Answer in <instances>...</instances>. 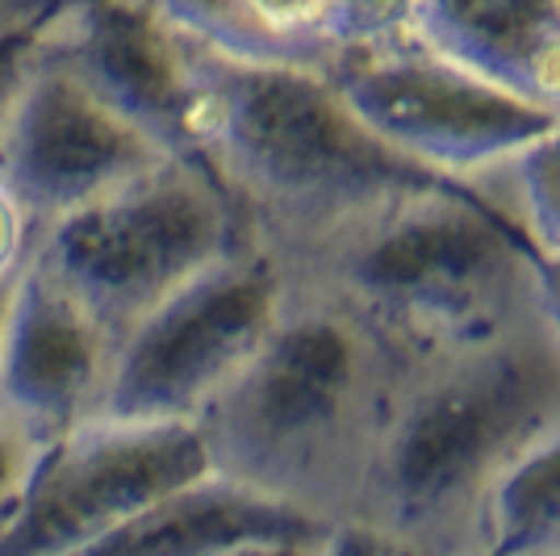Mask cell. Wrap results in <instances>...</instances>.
I'll use <instances>...</instances> for the list:
<instances>
[{
	"label": "cell",
	"instance_id": "cb8c5ba5",
	"mask_svg": "<svg viewBox=\"0 0 560 556\" xmlns=\"http://www.w3.org/2000/svg\"><path fill=\"white\" fill-rule=\"evenodd\" d=\"M18 277H22V273H18ZM13 285H18V280L0 285V348H4V326H9V305H13Z\"/></svg>",
	"mask_w": 560,
	"mask_h": 556
},
{
	"label": "cell",
	"instance_id": "6da1fadb",
	"mask_svg": "<svg viewBox=\"0 0 560 556\" xmlns=\"http://www.w3.org/2000/svg\"><path fill=\"white\" fill-rule=\"evenodd\" d=\"M560 440V323L548 298L397 372L360 523L427 556H481L486 510Z\"/></svg>",
	"mask_w": 560,
	"mask_h": 556
},
{
	"label": "cell",
	"instance_id": "7a4b0ae2",
	"mask_svg": "<svg viewBox=\"0 0 560 556\" xmlns=\"http://www.w3.org/2000/svg\"><path fill=\"white\" fill-rule=\"evenodd\" d=\"M397 372L401 364L360 318L284 277L268 339L197 418L210 473L305 523H351L364 507Z\"/></svg>",
	"mask_w": 560,
	"mask_h": 556
},
{
	"label": "cell",
	"instance_id": "8fae6325",
	"mask_svg": "<svg viewBox=\"0 0 560 556\" xmlns=\"http://www.w3.org/2000/svg\"><path fill=\"white\" fill-rule=\"evenodd\" d=\"M55 55L172 155H188L185 34L151 0L75 4L55 34Z\"/></svg>",
	"mask_w": 560,
	"mask_h": 556
},
{
	"label": "cell",
	"instance_id": "7c38bea8",
	"mask_svg": "<svg viewBox=\"0 0 560 556\" xmlns=\"http://www.w3.org/2000/svg\"><path fill=\"white\" fill-rule=\"evenodd\" d=\"M401 34L560 121V0H406Z\"/></svg>",
	"mask_w": 560,
	"mask_h": 556
},
{
	"label": "cell",
	"instance_id": "44dd1931",
	"mask_svg": "<svg viewBox=\"0 0 560 556\" xmlns=\"http://www.w3.org/2000/svg\"><path fill=\"white\" fill-rule=\"evenodd\" d=\"M75 4H84V0H0V30L63 22Z\"/></svg>",
	"mask_w": 560,
	"mask_h": 556
},
{
	"label": "cell",
	"instance_id": "4fadbf2b",
	"mask_svg": "<svg viewBox=\"0 0 560 556\" xmlns=\"http://www.w3.org/2000/svg\"><path fill=\"white\" fill-rule=\"evenodd\" d=\"M197 43L243 59L327 68L335 55L389 38L406 0H151Z\"/></svg>",
	"mask_w": 560,
	"mask_h": 556
},
{
	"label": "cell",
	"instance_id": "3957f363",
	"mask_svg": "<svg viewBox=\"0 0 560 556\" xmlns=\"http://www.w3.org/2000/svg\"><path fill=\"white\" fill-rule=\"evenodd\" d=\"M185 55L188 155L231 197L243 243L268 252L280 268L440 181L394 155L323 71L226 55L192 34H185Z\"/></svg>",
	"mask_w": 560,
	"mask_h": 556
},
{
	"label": "cell",
	"instance_id": "9a60e30c",
	"mask_svg": "<svg viewBox=\"0 0 560 556\" xmlns=\"http://www.w3.org/2000/svg\"><path fill=\"white\" fill-rule=\"evenodd\" d=\"M460 185L498 209L539 255L560 252V121Z\"/></svg>",
	"mask_w": 560,
	"mask_h": 556
},
{
	"label": "cell",
	"instance_id": "52a82bcc",
	"mask_svg": "<svg viewBox=\"0 0 560 556\" xmlns=\"http://www.w3.org/2000/svg\"><path fill=\"white\" fill-rule=\"evenodd\" d=\"M327 84L394 155L460 185L552 126V117L490 89L410 34L335 55Z\"/></svg>",
	"mask_w": 560,
	"mask_h": 556
},
{
	"label": "cell",
	"instance_id": "ac0fdd59",
	"mask_svg": "<svg viewBox=\"0 0 560 556\" xmlns=\"http://www.w3.org/2000/svg\"><path fill=\"white\" fill-rule=\"evenodd\" d=\"M43 448L47 443L38 440L22 418L0 402V523H4V514L18 507V498L25 494V482H30L34 464L43 456Z\"/></svg>",
	"mask_w": 560,
	"mask_h": 556
},
{
	"label": "cell",
	"instance_id": "ba28073f",
	"mask_svg": "<svg viewBox=\"0 0 560 556\" xmlns=\"http://www.w3.org/2000/svg\"><path fill=\"white\" fill-rule=\"evenodd\" d=\"M206 477L197 422L96 415L43 448L0 523V556H68Z\"/></svg>",
	"mask_w": 560,
	"mask_h": 556
},
{
	"label": "cell",
	"instance_id": "ffe728a7",
	"mask_svg": "<svg viewBox=\"0 0 560 556\" xmlns=\"http://www.w3.org/2000/svg\"><path fill=\"white\" fill-rule=\"evenodd\" d=\"M30 252H34V227L13 201V193L0 185V285L18 280Z\"/></svg>",
	"mask_w": 560,
	"mask_h": 556
},
{
	"label": "cell",
	"instance_id": "e0dca14e",
	"mask_svg": "<svg viewBox=\"0 0 560 556\" xmlns=\"http://www.w3.org/2000/svg\"><path fill=\"white\" fill-rule=\"evenodd\" d=\"M63 22H43V25H13L0 30V130L13 114L18 96L30 84V76L38 71V63L47 59L50 43L59 34Z\"/></svg>",
	"mask_w": 560,
	"mask_h": 556
},
{
	"label": "cell",
	"instance_id": "5b68a950",
	"mask_svg": "<svg viewBox=\"0 0 560 556\" xmlns=\"http://www.w3.org/2000/svg\"><path fill=\"white\" fill-rule=\"evenodd\" d=\"M243 247L231 197L192 155H167L38 231L30 259L121 339L142 314Z\"/></svg>",
	"mask_w": 560,
	"mask_h": 556
},
{
	"label": "cell",
	"instance_id": "2e32d148",
	"mask_svg": "<svg viewBox=\"0 0 560 556\" xmlns=\"http://www.w3.org/2000/svg\"><path fill=\"white\" fill-rule=\"evenodd\" d=\"M481 556H560V440L498 486L486 510Z\"/></svg>",
	"mask_w": 560,
	"mask_h": 556
},
{
	"label": "cell",
	"instance_id": "277c9868",
	"mask_svg": "<svg viewBox=\"0 0 560 556\" xmlns=\"http://www.w3.org/2000/svg\"><path fill=\"white\" fill-rule=\"evenodd\" d=\"M373 331L397 364L486 335L544 302V259L452 181L397 197L284 268Z\"/></svg>",
	"mask_w": 560,
	"mask_h": 556
},
{
	"label": "cell",
	"instance_id": "603a6c76",
	"mask_svg": "<svg viewBox=\"0 0 560 556\" xmlns=\"http://www.w3.org/2000/svg\"><path fill=\"white\" fill-rule=\"evenodd\" d=\"M539 259H544V298H548V305H552V314H557L560 323V252L539 255Z\"/></svg>",
	"mask_w": 560,
	"mask_h": 556
},
{
	"label": "cell",
	"instance_id": "30bf717a",
	"mask_svg": "<svg viewBox=\"0 0 560 556\" xmlns=\"http://www.w3.org/2000/svg\"><path fill=\"white\" fill-rule=\"evenodd\" d=\"M109 360V331L47 268L25 259L0 348V402L43 443L59 440L101 415Z\"/></svg>",
	"mask_w": 560,
	"mask_h": 556
},
{
	"label": "cell",
	"instance_id": "7402d4cb",
	"mask_svg": "<svg viewBox=\"0 0 560 556\" xmlns=\"http://www.w3.org/2000/svg\"><path fill=\"white\" fill-rule=\"evenodd\" d=\"M318 544L314 540H289V544H247V548H231V553H218V556H310Z\"/></svg>",
	"mask_w": 560,
	"mask_h": 556
},
{
	"label": "cell",
	"instance_id": "8992f818",
	"mask_svg": "<svg viewBox=\"0 0 560 556\" xmlns=\"http://www.w3.org/2000/svg\"><path fill=\"white\" fill-rule=\"evenodd\" d=\"M284 305V268L252 243L142 314L114 344L105 418L197 422L268 339Z\"/></svg>",
	"mask_w": 560,
	"mask_h": 556
},
{
	"label": "cell",
	"instance_id": "9c48e42d",
	"mask_svg": "<svg viewBox=\"0 0 560 556\" xmlns=\"http://www.w3.org/2000/svg\"><path fill=\"white\" fill-rule=\"evenodd\" d=\"M167 155L164 142L80 80L50 43L0 130V185L13 193L38 239V231L93 206Z\"/></svg>",
	"mask_w": 560,
	"mask_h": 556
},
{
	"label": "cell",
	"instance_id": "d6986e66",
	"mask_svg": "<svg viewBox=\"0 0 560 556\" xmlns=\"http://www.w3.org/2000/svg\"><path fill=\"white\" fill-rule=\"evenodd\" d=\"M310 556H427V553L415 548V544H406V540H397V535L381 532L373 523L351 519V523H335V528H327V532L318 535V544H314Z\"/></svg>",
	"mask_w": 560,
	"mask_h": 556
},
{
	"label": "cell",
	"instance_id": "5bb4252c",
	"mask_svg": "<svg viewBox=\"0 0 560 556\" xmlns=\"http://www.w3.org/2000/svg\"><path fill=\"white\" fill-rule=\"evenodd\" d=\"M323 532L327 528L206 477L68 556H218L247 544L314 540Z\"/></svg>",
	"mask_w": 560,
	"mask_h": 556
}]
</instances>
